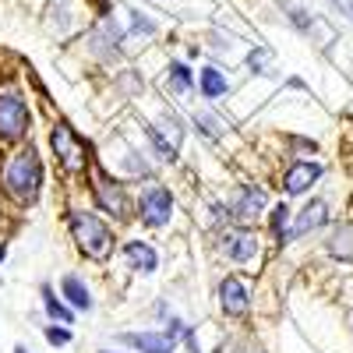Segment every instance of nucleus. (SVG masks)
Wrapping results in <instances>:
<instances>
[{"mask_svg":"<svg viewBox=\"0 0 353 353\" xmlns=\"http://www.w3.org/2000/svg\"><path fill=\"white\" fill-rule=\"evenodd\" d=\"M0 184H4V191H8L18 205L36 201V194H39V188H43V163H39V156H36L32 145H28V149H18V152L8 159Z\"/></svg>","mask_w":353,"mask_h":353,"instance_id":"obj_1","label":"nucleus"},{"mask_svg":"<svg viewBox=\"0 0 353 353\" xmlns=\"http://www.w3.org/2000/svg\"><path fill=\"white\" fill-rule=\"evenodd\" d=\"M71 237L78 251L92 261H106L113 254V233L96 212H71Z\"/></svg>","mask_w":353,"mask_h":353,"instance_id":"obj_2","label":"nucleus"},{"mask_svg":"<svg viewBox=\"0 0 353 353\" xmlns=\"http://www.w3.org/2000/svg\"><path fill=\"white\" fill-rule=\"evenodd\" d=\"M32 131V110L18 85H0V141H21Z\"/></svg>","mask_w":353,"mask_h":353,"instance_id":"obj_3","label":"nucleus"},{"mask_svg":"<svg viewBox=\"0 0 353 353\" xmlns=\"http://www.w3.org/2000/svg\"><path fill=\"white\" fill-rule=\"evenodd\" d=\"M50 145H53V156H57V163H61L68 173H85V166H88V156H85V141L78 138V131L71 128V124H53V131H50Z\"/></svg>","mask_w":353,"mask_h":353,"instance_id":"obj_4","label":"nucleus"},{"mask_svg":"<svg viewBox=\"0 0 353 353\" xmlns=\"http://www.w3.org/2000/svg\"><path fill=\"white\" fill-rule=\"evenodd\" d=\"M138 216H141V223L145 226H166L170 223V216H173V194L166 191V188H149L141 194V201H138Z\"/></svg>","mask_w":353,"mask_h":353,"instance_id":"obj_5","label":"nucleus"},{"mask_svg":"<svg viewBox=\"0 0 353 353\" xmlns=\"http://www.w3.org/2000/svg\"><path fill=\"white\" fill-rule=\"evenodd\" d=\"M92 191H96V201H99V209L103 212H110V216H117V219H124V216H131V201H128V194H124V188L117 184V181H110L106 173H92Z\"/></svg>","mask_w":353,"mask_h":353,"instance_id":"obj_6","label":"nucleus"},{"mask_svg":"<svg viewBox=\"0 0 353 353\" xmlns=\"http://www.w3.org/2000/svg\"><path fill=\"white\" fill-rule=\"evenodd\" d=\"M219 304H223L226 318H244L251 311V293H248V286L237 276H226L219 283Z\"/></svg>","mask_w":353,"mask_h":353,"instance_id":"obj_7","label":"nucleus"},{"mask_svg":"<svg viewBox=\"0 0 353 353\" xmlns=\"http://www.w3.org/2000/svg\"><path fill=\"white\" fill-rule=\"evenodd\" d=\"M223 251H226L230 261H237V265L254 261V254H258V237H254L251 230H226V233H223Z\"/></svg>","mask_w":353,"mask_h":353,"instance_id":"obj_8","label":"nucleus"},{"mask_svg":"<svg viewBox=\"0 0 353 353\" xmlns=\"http://www.w3.org/2000/svg\"><path fill=\"white\" fill-rule=\"evenodd\" d=\"M261 209H265V191L254 188V184H241L237 198H233V205H230V216L254 219V216H261Z\"/></svg>","mask_w":353,"mask_h":353,"instance_id":"obj_9","label":"nucleus"},{"mask_svg":"<svg viewBox=\"0 0 353 353\" xmlns=\"http://www.w3.org/2000/svg\"><path fill=\"white\" fill-rule=\"evenodd\" d=\"M124 346H134L141 353H173L176 339L166 336V332H124V336H117Z\"/></svg>","mask_w":353,"mask_h":353,"instance_id":"obj_10","label":"nucleus"},{"mask_svg":"<svg viewBox=\"0 0 353 353\" xmlns=\"http://www.w3.org/2000/svg\"><path fill=\"white\" fill-rule=\"evenodd\" d=\"M321 176V166L318 163H307V159H301V163H293L290 170H286V176H283V188H286V194H304L314 181Z\"/></svg>","mask_w":353,"mask_h":353,"instance_id":"obj_11","label":"nucleus"},{"mask_svg":"<svg viewBox=\"0 0 353 353\" xmlns=\"http://www.w3.org/2000/svg\"><path fill=\"white\" fill-rule=\"evenodd\" d=\"M321 223H329V205L314 198V201H307L304 209H301V216H297V223H293V230H286V241H290V237H304V233L318 230Z\"/></svg>","mask_w":353,"mask_h":353,"instance_id":"obj_12","label":"nucleus"},{"mask_svg":"<svg viewBox=\"0 0 353 353\" xmlns=\"http://www.w3.org/2000/svg\"><path fill=\"white\" fill-rule=\"evenodd\" d=\"M124 258H128V265L134 272H156L159 269V254H156V248L152 244H145V241H128L124 244Z\"/></svg>","mask_w":353,"mask_h":353,"instance_id":"obj_13","label":"nucleus"},{"mask_svg":"<svg viewBox=\"0 0 353 353\" xmlns=\"http://www.w3.org/2000/svg\"><path fill=\"white\" fill-rule=\"evenodd\" d=\"M198 92H201V99H223L230 92V81L219 68H201L198 71Z\"/></svg>","mask_w":353,"mask_h":353,"instance_id":"obj_14","label":"nucleus"},{"mask_svg":"<svg viewBox=\"0 0 353 353\" xmlns=\"http://www.w3.org/2000/svg\"><path fill=\"white\" fill-rule=\"evenodd\" d=\"M61 293H64V301L74 307V311H92V293H88V286L81 283V276H64L61 279Z\"/></svg>","mask_w":353,"mask_h":353,"instance_id":"obj_15","label":"nucleus"},{"mask_svg":"<svg viewBox=\"0 0 353 353\" xmlns=\"http://www.w3.org/2000/svg\"><path fill=\"white\" fill-rule=\"evenodd\" d=\"M166 88H170V92H176V96H188L191 88H194V74H191V68L181 64V61H173V64L166 68Z\"/></svg>","mask_w":353,"mask_h":353,"instance_id":"obj_16","label":"nucleus"},{"mask_svg":"<svg viewBox=\"0 0 353 353\" xmlns=\"http://www.w3.org/2000/svg\"><path fill=\"white\" fill-rule=\"evenodd\" d=\"M43 307H46V314L53 318V321H61V325H74V311L57 297L53 293V286H43Z\"/></svg>","mask_w":353,"mask_h":353,"instance_id":"obj_17","label":"nucleus"},{"mask_svg":"<svg viewBox=\"0 0 353 353\" xmlns=\"http://www.w3.org/2000/svg\"><path fill=\"white\" fill-rule=\"evenodd\" d=\"M248 64H251V71H258V74H272V50L254 46V50L248 53Z\"/></svg>","mask_w":353,"mask_h":353,"instance_id":"obj_18","label":"nucleus"},{"mask_svg":"<svg viewBox=\"0 0 353 353\" xmlns=\"http://www.w3.org/2000/svg\"><path fill=\"white\" fill-rule=\"evenodd\" d=\"M145 134H149V141L156 145V152H159V159H166V163H173L176 159V149H173V145L159 134V128H145Z\"/></svg>","mask_w":353,"mask_h":353,"instance_id":"obj_19","label":"nucleus"},{"mask_svg":"<svg viewBox=\"0 0 353 353\" xmlns=\"http://www.w3.org/2000/svg\"><path fill=\"white\" fill-rule=\"evenodd\" d=\"M269 223H272V233H276V237L286 241V223H290V205H286V201H279L276 209H272Z\"/></svg>","mask_w":353,"mask_h":353,"instance_id":"obj_20","label":"nucleus"},{"mask_svg":"<svg viewBox=\"0 0 353 353\" xmlns=\"http://www.w3.org/2000/svg\"><path fill=\"white\" fill-rule=\"evenodd\" d=\"M350 237H353L350 230H336V233H332V241H329V251H332V254H339V258H350V254H353Z\"/></svg>","mask_w":353,"mask_h":353,"instance_id":"obj_21","label":"nucleus"},{"mask_svg":"<svg viewBox=\"0 0 353 353\" xmlns=\"http://www.w3.org/2000/svg\"><path fill=\"white\" fill-rule=\"evenodd\" d=\"M170 145H173V149H176V145H181V138H184V131H181V121H176V117L173 113H166L163 117V131H159Z\"/></svg>","mask_w":353,"mask_h":353,"instance_id":"obj_22","label":"nucleus"},{"mask_svg":"<svg viewBox=\"0 0 353 353\" xmlns=\"http://www.w3.org/2000/svg\"><path fill=\"white\" fill-rule=\"evenodd\" d=\"M194 128H201L209 138H219L223 131H219V121L216 117H209V113H194Z\"/></svg>","mask_w":353,"mask_h":353,"instance_id":"obj_23","label":"nucleus"},{"mask_svg":"<svg viewBox=\"0 0 353 353\" xmlns=\"http://www.w3.org/2000/svg\"><path fill=\"white\" fill-rule=\"evenodd\" d=\"M46 343H53V346H64V343H71V329L68 325H46Z\"/></svg>","mask_w":353,"mask_h":353,"instance_id":"obj_24","label":"nucleus"},{"mask_svg":"<svg viewBox=\"0 0 353 353\" xmlns=\"http://www.w3.org/2000/svg\"><path fill=\"white\" fill-rule=\"evenodd\" d=\"M336 4H339V0H336ZM343 8H346V14L353 18V0H343Z\"/></svg>","mask_w":353,"mask_h":353,"instance_id":"obj_25","label":"nucleus"},{"mask_svg":"<svg viewBox=\"0 0 353 353\" xmlns=\"http://www.w3.org/2000/svg\"><path fill=\"white\" fill-rule=\"evenodd\" d=\"M4 254H8V248H4V244H0V261H4Z\"/></svg>","mask_w":353,"mask_h":353,"instance_id":"obj_26","label":"nucleus"},{"mask_svg":"<svg viewBox=\"0 0 353 353\" xmlns=\"http://www.w3.org/2000/svg\"><path fill=\"white\" fill-rule=\"evenodd\" d=\"M14 353H28V350H25V346H21V343H18V346H14Z\"/></svg>","mask_w":353,"mask_h":353,"instance_id":"obj_27","label":"nucleus"},{"mask_svg":"<svg viewBox=\"0 0 353 353\" xmlns=\"http://www.w3.org/2000/svg\"><path fill=\"white\" fill-rule=\"evenodd\" d=\"M99 353H110V350H99Z\"/></svg>","mask_w":353,"mask_h":353,"instance_id":"obj_28","label":"nucleus"}]
</instances>
